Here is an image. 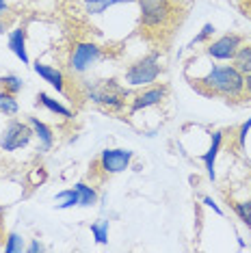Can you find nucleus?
<instances>
[{
  "instance_id": "obj_1",
  "label": "nucleus",
  "mask_w": 251,
  "mask_h": 253,
  "mask_svg": "<svg viewBox=\"0 0 251 253\" xmlns=\"http://www.w3.org/2000/svg\"><path fill=\"white\" fill-rule=\"evenodd\" d=\"M197 83L210 93L223 97H238L245 89V76L234 65H212V70L206 76L197 78Z\"/></svg>"
},
{
  "instance_id": "obj_2",
  "label": "nucleus",
  "mask_w": 251,
  "mask_h": 253,
  "mask_svg": "<svg viewBox=\"0 0 251 253\" xmlns=\"http://www.w3.org/2000/svg\"><path fill=\"white\" fill-rule=\"evenodd\" d=\"M126 89L119 87L117 80H98V83H87L84 84V97L93 104H100L111 111L124 108L126 102Z\"/></svg>"
},
{
  "instance_id": "obj_3",
  "label": "nucleus",
  "mask_w": 251,
  "mask_h": 253,
  "mask_svg": "<svg viewBox=\"0 0 251 253\" xmlns=\"http://www.w3.org/2000/svg\"><path fill=\"white\" fill-rule=\"evenodd\" d=\"M161 72H163L161 54L152 52V54H145L143 59L134 61L132 65L126 70L124 80L130 84V87H150L152 83H156L158 80Z\"/></svg>"
},
{
  "instance_id": "obj_4",
  "label": "nucleus",
  "mask_w": 251,
  "mask_h": 253,
  "mask_svg": "<svg viewBox=\"0 0 251 253\" xmlns=\"http://www.w3.org/2000/svg\"><path fill=\"white\" fill-rule=\"evenodd\" d=\"M141 9V26L163 28L173 18V2L171 0H136Z\"/></svg>"
},
{
  "instance_id": "obj_5",
  "label": "nucleus",
  "mask_w": 251,
  "mask_h": 253,
  "mask_svg": "<svg viewBox=\"0 0 251 253\" xmlns=\"http://www.w3.org/2000/svg\"><path fill=\"white\" fill-rule=\"evenodd\" d=\"M33 136H35V132H33L31 124L11 119L0 132V147H2V152H18L31 143Z\"/></svg>"
},
{
  "instance_id": "obj_6",
  "label": "nucleus",
  "mask_w": 251,
  "mask_h": 253,
  "mask_svg": "<svg viewBox=\"0 0 251 253\" xmlns=\"http://www.w3.org/2000/svg\"><path fill=\"white\" fill-rule=\"evenodd\" d=\"M100 59H102L100 45L89 43V42L76 43L72 48V54H70V70L74 74H84L87 70H91Z\"/></svg>"
},
{
  "instance_id": "obj_7",
  "label": "nucleus",
  "mask_w": 251,
  "mask_h": 253,
  "mask_svg": "<svg viewBox=\"0 0 251 253\" xmlns=\"http://www.w3.org/2000/svg\"><path fill=\"white\" fill-rule=\"evenodd\" d=\"M134 158V152L130 149H122V147H115V149H104L100 154V169L104 171L106 175H115V173H122L130 167Z\"/></svg>"
},
{
  "instance_id": "obj_8",
  "label": "nucleus",
  "mask_w": 251,
  "mask_h": 253,
  "mask_svg": "<svg viewBox=\"0 0 251 253\" xmlns=\"http://www.w3.org/2000/svg\"><path fill=\"white\" fill-rule=\"evenodd\" d=\"M241 45H243V37L230 33V35H223V37L214 39V42H210L206 48V54L216 61H232Z\"/></svg>"
},
{
  "instance_id": "obj_9",
  "label": "nucleus",
  "mask_w": 251,
  "mask_h": 253,
  "mask_svg": "<svg viewBox=\"0 0 251 253\" xmlns=\"http://www.w3.org/2000/svg\"><path fill=\"white\" fill-rule=\"evenodd\" d=\"M167 97V87H150V89H145L143 93H139L132 100V106H130V115H134V113H139V111H145V108H150V106H156V104H161V102Z\"/></svg>"
},
{
  "instance_id": "obj_10",
  "label": "nucleus",
  "mask_w": 251,
  "mask_h": 253,
  "mask_svg": "<svg viewBox=\"0 0 251 253\" xmlns=\"http://www.w3.org/2000/svg\"><path fill=\"white\" fill-rule=\"evenodd\" d=\"M35 74L39 78H43L50 87H54L59 93H65V78H63V72L56 70L52 65H45V63H35Z\"/></svg>"
},
{
  "instance_id": "obj_11",
  "label": "nucleus",
  "mask_w": 251,
  "mask_h": 253,
  "mask_svg": "<svg viewBox=\"0 0 251 253\" xmlns=\"http://www.w3.org/2000/svg\"><path fill=\"white\" fill-rule=\"evenodd\" d=\"M221 143H223V132H212V139H210V147H208V152L202 156L204 165H206V173H208L210 180H216L214 163H216V156H219Z\"/></svg>"
},
{
  "instance_id": "obj_12",
  "label": "nucleus",
  "mask_w": 251,
  "mask_h": 253,
  "mask_svg": "<svg viewBox=\"0 0 251 253\" xmlns=\"http://www.w3.org/2000/svg\"><path fill=\"white\" fill-rule=\"evenodd\" d=\"M9 50L13 52L18 59L24 63V65H28V52H26V28L20 26L15 28V31L9 33Z\"/></svg>"
},
{
  "instance_id": "obj_13",
  "label": "nucleus",
  "mask_w": 251,
  "mask_h": 253,
  "mask_svg": "<svg viewBox=\"0 0 251 253\" xmlns=\"http://www.w3.org/2000/svg\"><path fill=\"white\" fill-rule=\"evenodd\" d=\"M28 124H31L33 132L39 139V152H50L54 145V134L50 130V126H45L43 122H39L37 117H28Z\"/></svg>"
},
{
  "instance_id": "obj_14",
  "label": "nucleus",
  "mask_w": 251,
  "mask_h": 253,
  "mask_svg": "<svg viewBox=\"0 0 251 253\" xmlns=\"http://www.w3.org/2000/svg\"><path fill=\"white\" fill-rule=\"evenodd\" d=\"M124 2H136V0H84V11L89 15H102L111 7L124 4Z\"/></svg>"
},
{
  "instance_id": "obj_15",
  "label": "nucleus",
  "mask_w": 251,
  "mask_h": 253,
  "mask_svg": "<svg viewBox=\"0 0 251 253\" xmlns=\"http://www.w3.org/2000/svg\"><path fill=\"white\" fill-rule=\"evenodd\" d=\"M232 61H234V67H236L243 76H251V43H247V45L243 43Z\"/></svg>"
},
{
  "instance_id": "obj_16",
  "label": "nucleus",
  "mask_w": 251,
  "mask_h": 253,
  "mask_svg": "<svg viewBox=\"0 0 251 253\" xmlns=\"http://www.w3.org/2000/svg\"><path fill=\"white\" fill-rule=\"evenodd\" d=\"M74 188H76V193H78V206L91 208V206L98 204V193H95L93 186H89V184H84V182H78Z\"/></svg>"
},
{
  "instance_id": "obj_17",
  "label": "nucleus",
  "mask_w": 251,
  "mask_h": 253,
  "mask_svg": "<svg viewBox=\"0 0 251 253\" xmlns=\"http://www.w3.org/2000/svg\"><path fill=\"white\" fill-rule=\"evenodd\" d=\"M37 100L42 102V106H45L50 113L59 115V117H63V119H72V117H74L70 108H67V106H63L61 102H56L54 97H50L48 93H39V95H37Z\"/></svg>"
},
{
  "instance_id": "obj_18",
  "label": "nucleus",
  "mask_w": 251,
  "mask_h": 253,
  "mask_svg": "<svg viewBox=\"0 0 251 253\" xmlns=\"http://www.w3.org/2000/svg\"><path fill=\"white\" fill-rule=\"evenodd\" d=\"M56 208L59 210H67V208H74V206H78V193L76 188H67V191H61L56 193Z\"/></svg>"
},
{
  "instance_id": "obj_19",
  "label": "nucleus",
  "mask_w": 251,
  "mask_h": 253,
  "mask_svg": "<svg viewBox=\"0 0 251 253\" xmlns=\"http://www.w3.org/2000/svg\"><path fill=\"white\" fill-rule=\"evenodd\" d=\"M18 100H15L13 93H9V91H0V113L2 115H15L18 113Z\"/></svg>"
},
{
  "instance_id": "obj_20",
  "label": "nucleus",
  "mask_w": 251,
  "mask_h": 253,
  "mask_svg": "<svg viewBox=\"0 0 251 253\" xmlns=\"http://www.w3.org/2000/svg\"><path fill=\"white\" fill-rule=\"evenodd\" d=\"M91 234H93L95 243L98 245H106L108 243V221H104V218H98L95 223H91Z\"/></svg>"
},
{
  "instance_id": "obj_21",
  "label": "nucleus",
  "mask_w": 251,
  "mask_h": 253,
  "mask_svg": "<svg viewBox=\"0 0 251 253\" xmlns=\"http://www.w3.org/2000/svg\"><path fill=\"white\" fill-rule=\"evenodd\" d=\"M0 87L4 91H9V93L18 95L22 89H24V83H22V78L13 76V74H7V76H0Z\"/></svg>"
},
{
  "instance_id": "obj_22",
  "label": "nucleus",
  "mask_w": 251,
  "mask_h": 253,
  "mask_svg": "<svg viewBox=\"0 0 251 253\" xmlns=\"http://www.w3.org/2000/svg\"><path fill=\"white\" fill-rule=\"evenodd\" d=\"M26 251V245H24V238L20 234H9L7 236V243H4V253H22Z\"/></svg>"
},
{
  "instance_id": "obj_23",
  "label": "nucleus",
  "mask_w": 251,
  "mask_h": 253,
  "mask_svg": "<svg viewBox=\"0 0 251 253\" xmlns=\"http://www.w3.org/2000/svg\"><path fill=\"white\" fill-rule=\"evenodd\" d=\"M234 212H236V216L241 218V221L251 229V199L247 201H238V204H234L232 206Z\"/></svg>"
},
{
  "instance_id": "obj_24",
  "label": "nucleus",
  "mask_w": 251,
  "mask_h": 253,
  "mask_svg": "<svg viewBox=\"0 0 251 253\" xmlns=\"http://www.w3.org/2000/svg\"><path fill=\"white\" fill-rule=\"evenodd\" d=\"M214 31H216V28H214L212 24H204V26H202V31H199L197 35L191 39V43H188V45H197V43H204V42H206V39H210V37L214 35Z\"/></svg>"
},
{
  "instance_id": "obj_25",
  "label": "nucleus",
  "mask_w": 251,
  "mask_h": 253,
  "mask_svg": "<svg viewBox=\"0 0 251 253\" xmlns=\"http://www.w3.org/2000/svg\"><path fill=\"white\" fill-rule=\"evenodd\" d=\"M249 130H251V117L241 126V130H238V147H245V143H247V134H249Z\"/></svg>"
},
{
  "instance_id": "obj_26",
  "label": "nucleus",
  "mask_w": 251,
  "mask_h": 253,
  "mask_svg": "<svg viewBox=\"0 0 251 253\" xmlns=\"http://www.w3.org/2000/svg\"><path fill=\"white\" fill-rule=\"evenodd\" d=\"M204 204H206V206H208V208L212 210V212H216V214H219V216H223V210H221L219 206H216V201H214L212 197H204Z\"/></svg>"
},
{
  "instance_id": "obj_27",
  "label": "nucleus",
  "mask_w": 251,
  "mask_h": 253,
  "mask_svg": "<svg viewBox=\"0 0 251 253\" xmlns=\"http://www.w3.org/2000/svg\"><path fill=\"white\" fill-rule=\"evenodd\" d=\"M26 251L28 253H39V251H43V245L39 243V240H33V243L26 247Z\"/></svg>"
},
{
  "instance_id": "obj_28",
  "label": "nucleus",
  "mask_w": 251,
  "mask_h": 253,
  "mask_svg": "<svg viewBox=\"0 0 251 253\" xmlns=\"http://www.w3.org/2000/svg\"><path fill=\"white\" fill-rule=\"evenodd\" d=\"M7 0H0V15H2V13H7Z\"/></svg>"
},
{
  "instance_id": "obj_29",
  "label": "nucleus",
  "mask_w": 251,
  "mask_h": 253,
  "mask_svg": "<svg viewBox=\"0 0 251 253\" xmlns=\"http://www.w3.org/2000/svg\"><path fill=\"white\" fill-rule=\"evenodd\" d=\"M2 33H4V22L0 20V35H2Z\"/></svg>"
},
{
  "instance_id": "obj_30",
  "label": "nucleus",
  "mask_w": 251,
  "mask_h": 253,
  "mask_svg": "<svg viewBox=\"0 0 251 253\" xmlns=\"http://www.w3.org/2000/svg\"><path fill=\"white\" fill-rule=\"evenodd\" d=\"M2 212H4V206H0V214H2Z\"/></svg>"
},
{
  "instance_id": "obj_31",
  "label": "nucleus",
  "mask_w": 251,
  "mask_h": 253,
  "mask_svg": "<svg viewBox=\"0 0 251 253\" xmlns=\"http://www.w3.org/2000/svg\"><path fill=\"white\" fill-rule=\"evenodd\" d=\"M171 2H184V0H171Z\"/></svg>"
}]
</instances>
